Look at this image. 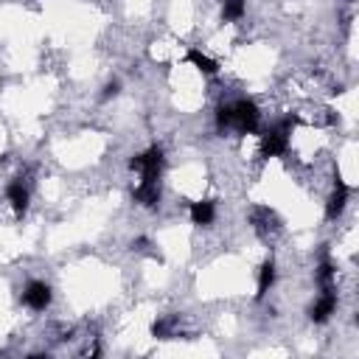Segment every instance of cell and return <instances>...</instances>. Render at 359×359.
Instances as JSON below:
<instances>
[{
	"instance_id": "6",
	"label": "cell",
	"mask_w": 359,
	"mask_h": 359,
	"mask_svg": "<svg viewBox=\"0 0 359 359\" xmlns=\"http://www.w3.org/2000/svg\"><path fill=\"white\" fill-rule=\"evenodd\" d=\"M348 194H351V189L342 183V177L337 174V177H334V191H331V197L325 200V219H328V222H334V219H339V217L345 214Z\"/></svg>"
},
{
	"instance_id": "8",
	"label": "cell",
	"mask_w": 359,
	"mask_h": 359,
	"mask_svg": "<svg viewBox=\"0 0 359 359\" xmlns=\"http://www.w3.org/2000/svg\"><path fill=\"white\" fill-rule=\"evenodd\" d=\"M132 200L143 208H157L160 205V183H149V180H140V186L132 191Z\"/></svg>"
},
{
	"instance_id": "10",
	"label": "cell",
	"mask_w": 359,
	"mask_h": 359,
	"mask_svg": "<svg viewBox=\"0 0 359 359\" xmlns=\"http://www.w3.org/2000/svg\"><path fill=\"white\" fill-rule=\"evenodd\" d=\"M189 62H191L203 76H214V73L219 71L217 59H211V57H208V54H203L200 48H189Z\"/></svg>"
},
{
	"instance_id": "2",
	"label": "cell",
	"mask_w": 359,
	"mask_h": 359,
	"mask_svg": "<svg viewBox=\"0 0 359 359\" xmlns=\"http://www.w3.org/2000/svg\"><path fill=\"white\" fill-rule=\"evenodd\" d=\"M163 163H166V157H163V149L160 146H152L149 152L129 157V168L132 171H140V177L149 180V183H160Z\"/></svg>"
},
{
	"instance_id": "9",
	"label": "cell",
	"mask_w": 359,
	"mask_h": 359,
	"mask_svg": "<svg viewBox=\"0 0 359 359\" xmlns=\"http://www.w3.org/2000/svg\"><path fill=\"white\" fill-rule=\"evenodd\" d=\"M214 219H217V205L211 200L191 203V222L197 228H208V225H214Z\"/></svg>"
},
{
	"instance_id": "14",
	"label": "cell",
	"mask_w": 359,
	"mask_h": 359,
	"mask_svg": "<svg viewBox=\"0 0 359 359\" xmlns=\"http://www.w3.org/2000/svg\"><path fill=\"white\" fill-rule=\"evenodd\" d=\"M174 331V320H154L152 323V337L154 339H171Z\"/></svg>"
},
{
	"instance_id": "15",
	"label": "cell",
	"mask_w": 359,
	"mask_h": 359,
	"mask_svg": "<svg viewBox=\"0 0 359 359\" xmlns=\"http://www.w3.org/2000/svg\"><path fill=\"white\" fill-rule=\"evenodd\" d=\"M230 121H233V110H230V104H219V107H217V126H219V129H225V126H230Z\"/></svg>"
},
{
	"instance_id": "12",
	"label": "cell",
	"mask_w": 359,
	"mask_h": 359,
	"mask_svg": "<svg viewBox=\"0 0 359 359\" xmlns=\"http://www.w3.org/2000/svg\"><path fill=\"white\" fill-rule=\"evenodd\" d=\"M244 12H247V3H244V0H222V20L236 23V20L244 17Z\"/></svg>"
},
{
	"instance_id": "7",
	"label": "cell",
	"mask_w": 359,
	"mask_h": 359,
	"mask_svg": "<svg viewBox=\"0 0 359 359\" xmlns=\"http://www.w3.org/2000/svg\"><path fill=\"white\" fill-rule=\"evenodd\" d=\"M6 200H9L12 211H15V217H17V219H23V217H26V211H29V200H31L29 189L23 186V180H12V183L6 186Z\"/></svg>"
},
{
	"instance_id": "1",
	"label": "cell",
	"mask_w": 359,
	"mask_h": 359,
	"mask_svg": "<svg viewBox=\"0 0 359 359\" xmlns=\"http://www.w3.org/2000/svg\"><path fill=\"white\" fill-rule=\"evenodd\" d=\"M298 118H284L278 124H272L264 135H261V154L264 157H281L289 152V138H292V129H295Z\"/></svg>"
},
{
	"instance_id": "3",
	"label": "cell",
	"mask_w": 359,
	"mask_h": 359,
	"mask_svg": "<svg viewBox=\"0 0 359 359\" xmlns=\"http://www.w3.org/2000/svg\"><path fill=\"white\" fill-rule=\"evenodd\" d=\"M230 110H233V121H230V126H236L242 135H250V132H256V129H258L261 110H258V104H256L253 98H239L236 104H230Z\"/></svg>"
},
{
	"instance_id": "11",
	"label": "cell",
	"mask_w": 359,
	"mask_h": 359,
	"mask_svg": "<svg viewBox=\"0 0 359 359\" xmlns=\"http://www.w3.org/2000/svg\"><path fill=\"white\" fill-rule=\"evenodd\" d=\"M272 284H275V261L267 258V261L261 264V270H258V292H256V298L261 300V298L272 289Z\"/></svg>"
},
{
	"instance_id": "13",
	"label": "cell",
	"mask_w": 359,
	"mask_h": 359,
	"mask_svg": "<svg viewBox=\"0 0 359 359\" xmlns=\"http://www.w3.org/2000/svg\"><path fill=\"white\" fill-rule=\"evenodd\" d=\"M334 278H337L334 264H331L328 258H323V261H320V267H317V284L325 289V286H334Z\"/></svg>"
},
{
	"instance_id": "5",
	"label": "cell",
	"mask_w": 359,
	"mask_h": 359,
	"mask_svg": "<svg viewBox=\"0 0 359 359\" xmlns=\"http://www.w3.org/2000/svg\"><path fill=\"white\" fill-rule=\"evenodd\" d=\"M337 312V289L334 286H325L323 289V295L312 303V309H309V320L312 323H317V325H323V323H328V317Z\"/></svg>"
},
{
	"instance_id": "4",
	"label": "cell",
	"mask_w": 359,
	"mask_h": 359,
	"mask_svg": "<svg viewBox=\"0 0 359 359\" xmlns=\"http://www.w3.org/2000/svg\"><path fill=\"white\" fill-rule=\"evenodd\" d=\"M54 300V292L45 281H31L26 289H23V303L31 309V312H45Z\"/></svg>"
},
{
	"instance_id": "17",
	"label": "cell",
	"mask_w": 359,
	"mask_h": 359,
	"mask_svg": "<svg viewBox=\"0 0 359 359\" xmlns=\"http://www.w3.org/2000/svg\"><path fill=\"white\" fill-rule=\"evenodd\" d=\"M132 247H135V250H146V247H149V239H143V236H140V239H135V242H132Z\"/></svg>"
},
{
	"instance_id": "16",
	"label": "cell",
	"mask_w": 359,
	"mask_h": 359,
	"mask_svg": "<svg viewBox=\"0 0 359 359\" xmlns=\"http://www.w3.org/2000/svg\"><path fill=\"white\" fill-rule=\"evenodd\" d=\"M118 93H121V82H115V79H112V82H107V85H104V93H101V101H110V98H115Z\"/></svg>"
}]
</instances>
